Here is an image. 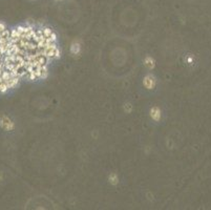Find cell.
I'll use <instances>...</instances> for the list:
<instances>
[{
	"instance_id": "obj_1",
	"label": "cell",
	"mask_w": 211,
	"mask_h": 210,
	"mask_svg": "<svg viewBox=\"0 0 211 210\" xmlns=\"http://www.w3.org/2000/svg\"><path fill=\"white\" fill-rule=\"evenodd\" d=\"M0 50L6 70L19 82L45 78L60 55L54 33L32 25L10 30L0 24Z\"/></svg>"
},
{
	"instance_id": "obj_2",
	"label": "cell",
	"mask_w": 211,
	"mask_h": 210,
	"mask_svg": "<svg viewBox=\"0 0 211 210\" xmlns=\"http://www.w3.org/2000/svg\"><path fill=\"white\" fill-rule=\"evenodd\" d=\"M144 84H145V86H146L147 88L148 89H150L152 88L154 86V84H156V80H154V78L152 76H147L146 78H145V80H144Z\"/></svg>"
},
{
	"instance_id": "obj_3",
	"label": "cell",
	"mask_w": 211,
	"mask_h": 210,
	"mask_svg": "<svg viewBox=\"0 0 211 210\" xmlns=\"http://www.w3.org/2000/svg\"><path fill=\"white\" fill-rule=\"evenodd\" d=\"M150 116L153 120H156V121H157V120L161 118V111H160L157 107H153V108L150 111Z\"/></svg>"
}]
</instances>
